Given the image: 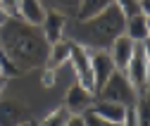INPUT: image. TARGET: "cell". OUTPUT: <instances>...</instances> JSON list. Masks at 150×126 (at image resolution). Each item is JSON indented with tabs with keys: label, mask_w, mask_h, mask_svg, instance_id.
Wrapping results in <instances>:
<instances>
[{
	"label": "cell",
	"mask_w": 150,
	"mask_h": 126,
	"mask_svg": "<svg viewBox=\"0 0 150 126\" xmlns=\"http://www.w3.org/2000/svg\"><path fill=\"white\" fill-rule=\"evenodd\" d=\"M0 45L10 64L19 71L38 67L48 57V43L43 38L41 29H33L19 19H7V24L0 29Z\"/></svg>",
	"instance_id": "cell-1"
},
{
	"label": "cell",
	"mask_w": 150,
	"mask_h": 126,
	"mask_svg": "<svg viewBox=\"0 0 150 126\" xmlns=\"http://www.w3.org/2000/svg\"><path fill=\"white\" fill-rule=\"evenodd\" d=\"M124 14L119 10V3H112L110 0V5L98 14V17H93V19L88 22H76V41H71V43H76L81 48L91 45V48H110L112 43H115L119 36H124Z\"/></svg>",
	"instance_id": "cell-2"
},
{
	"label": "cell",
	"mask_w": 150,
	"mask_h": 126,
	"mask_svg": "<svg viewBox=\"0 0 150 126\" xmlns=\"http://www.w3.org/2000/svg\"><path fill=\"white\" fill-rule=\"evenodd\" d=\"M124 76L138 98L148 95V43H136L134 55L124 69Z\"/></svg>",
	"instance_id": "cell-3"
},
{
	"label": "cell",
	"mask_w": 150,
	"mask_h": 126,
	"mask_svg": "<svg viewBox=\"0 0 150 126\" xmlns=\"http://www.w3.org/2000/svg\"><path fill=\"white\" fill-rule=\"evenodd\" d=\"M98 95H100V100L122 105V107H126V110L136 107V102H138V95H136L134 88H131V83L126 81L124 71H115V74L110 76V81L100 88Z\"/></svg>",
	"instance_id": "cell-4"
},
{
	"label": "cell",
	"mask_w": 150,
	"mask_h": 126,
	"mask_svg": "<svg viewBox=\"0 0 150 126\" xmlns=\"http://www.w3.org/2000/svg\"><path fill=\"white\" fill-rule=\"evenodd\" d=\"M69 62H71V69H74V76H76V83L88 88L93 93V71H91V52H88V48H81L76 43H71Z\"/></svg>",
	"instance_id": "cell-5"
},
{
	"label": "cell",
	"mask_w": 150,
	"mask_h": 126,
	"mask_svg": "<svg viewBox=\"0 0 150 126\" xmlns=\"http://www.w3.org/2000/svg\"><path fill=\"white\" fill-rule=\"evenodd\" d=\"M93 105H96V95H93L88 88H83V86H79L76 81H74L69 86V91H67V98H64L62 107L71 117H81V114H86L91 110Z\"/></svg>",
	"instance_id": "cell-6"
},
{
	"label": "cell",
	"mask_w": 150,
	"mask_h": 126,
	"mask_svg": "<svg viewBox=\"0 0 150 126\" xmlns=\"http://www.w3.org/2000/svg\"><path fill=\"white\" fill-rule=\"evenodd\" d=\"M91 71H93V93H100V88L110 81V76L115 74V64H112L110 55L105 50H98V52H93L91 55Z\"/></svg>",
	"instance_id": "cell-7"
},
{
	"label": "cell",
	"mask_w": 150,
	"mask_h": 126,
	"mask_svg": "<svg viewBox=\"0 0 150 126\" xmlns=\"http://www.w3.org/2000/svg\"><path fill=\"white\" fill-rule=\"evenodd\" d=\"M64 31H67V19L57 12H45V19L41 24V33L48 45H55L64 38Z\"/></svg>",
	"instance_id": "cell-8"
},
{
	"label": "cell",
	"mask_w": 150,
	"mask_h": 126,
	"mask_svg": "<svg viewBox=\"0 0 150 126\" xmlns=\"http://www.w3.org/2000/svg\"><path fill=\"white\" fill-rule=\"evenodd\" d=\"M134 48H136L134 41H129L126 36H119V38L112 43L105 52L110 55V60H112V64H115V69H117V71H124L126 64H129V60H131V55H134Z\"/></svg>",
	"instance_id": "cell-9"
},
{
	"label": "cell",
	"mask_w": 150,
	"mask_h": 126,
	"mask_svg": "<svg viewBox=\"0 0 150 126\" xmlns=\"http://www.w3.org/2000/svg\"><path fill=\"white\" fill-rule=\"evenodd\" d=\"M26 124V107L19 100H0V126H22Z\"/></svg>",
	"instance_id": "cell-10"
},
{
	"label": "cell",
	"mask_w": 150,
	"mask_h": 126,
	"mask_svg": "<svg viewBox=\"0 0 150 126\" xmlns=\"http://www.w3.org/2000/svg\"><path fill=\"white\" fill-rule=\"evenodd\" d=\"M124 36L134 43H148L150 36V14H136L129 17L124 24Z\"/></svg>",
	"instance_id": "cell-11"
},
{
	"label": "cell",
	"mask_w": 150,
	"mask_h": 126,
	"mask_svg": "<svg viewBox=\"0 0 150 126\" xmlns=\"http://www.w3.org/2000/svg\"><path fill=\"white\" fill-rule=\"evenodd\" d=\"M88 112H93L96 117H100V119H105L110 124L122 126L124 124V117H126V107L115 105V102H105V100H96V105H93Z\"/></svg>",
	"instance_id": "cell-12"
},
{
	"label": "cell",
	"mask_w": 150,
	"mask_h": 126,
	"mask_svg": "<svg viewBox=\"0 0 150 126\" xmlns=\"http://www.w3.org/2000/svg\"><path fill=\"white\" fill-rule=\"evenodd\" d=\"M45 5L38 3V0H22L19 3V14H22V22L33 26V29H38L45 19Z\"/></svg>",
	"instance_id": "cell-13"
},
{
	"label": "cell",
	"mask_w": 150,
	"mask_h": 126,
	"mask_svg": "<svg viewBox=\"0 0 150 126\" xmlns=\"http://www.w3.org/2000/svg\"><path fill=\"white\" fill-rule=\"evenodd\" d=\"M69 50H71V41H60V43H55V45H50L48 48V57H45V64H48V69H57V67H62L64 62H69Z\"/></svg>",
	"instance_id": "cell-14"
},
{
	"label": "cell",
	"mask_w": 150,
	"mask_h": 126,
	"mask_svg": "<svg viewBox=\"0 0 150 126\" xmlns=\"http://www.w3.org/2000/svg\"><path fill=\"white\" fill-rule=\"evenodd\" d=\"M107 5H110V0H81L76 22H88V19H93V17H98Z\"/></svg>",
	"instance_id": "cell-15"
},
{
	"label": "cell",
	"mask_w": 150,
	"mask_h": 126,
	"mask_svg": "<svg viewBox=\"0 0 150 126\" xmlns=\"http://www.w3.org/2000/svg\"><path fill=\"white\" fill-rule=\"evenodd\" d=\"M48 12H57L62 14L64 19L67 17H76L79 14V5H81V0H60V3H43Z\"/></svg>",
	"instance_id": "cell-16"
},
{
	"label": "cell",
	"mask_w": 150,
	"mask_h": 126,
	"mask_svg": "<svg viewBox=\"0 0 150 126\" xmlns=\"http://www.w3.org/2000/svg\"><path fill=\"white\" fill-rule=\"evenodd\" d=\"M148 3H138V0H119V10L124 14V19L129 17H136V14H148Z\"/></svg>",
	"instance_id": "cell-17"
},
{
	"label": "cell",
	"mask_w": 150,
	"mask_h": 126,
	"mask_svg": "<svg viewBox=\"0 0 150 126\" xmlns=\"http://www.w3.org/2000/svg\"><path fill=\"white\" fill-rule=\"evenodd\" d=\"M69 117H71V114L64 110V107H55L50 114H45V117H43V121H41L38 126H67Z\"/></svg>",
	"instance_id": "cell-18"
},
{
	"label": "cell",
	"mask_w": 150,
	"mask_h": 126,
	"mask_svg": "<svg viewBox=\"0 0 150 126\" xmlns=\"http://www.w3.org/2000/svg\"><path fill=\"white\" fill-rule=\"evenodd\" d=\"M0 10L5 12V17H7V19H19V22H22V14H19V3H17V0H3V3H0Z\"/></svg>",
	"instance_id": "cell-19"
},
{
	"label": "cell",
	"mask_w": 150,
	"mask_h": 126,
	"mask_svg": "<svg viewBox=\"0 0 150 126\" xmlns=\"http://www.w3.org/2000/svg\"><path fill=\"white\" fill-rule=\"evenodd\" d=\"M81 117H83V124H86V126H117V124H110V121L96 117L93 112H86V114H81Z\"/></svg>",
	"instance_id": "cell-20"
},
{
	"label": "cell",
	"mask_w": 150,
	"mask_h": 126,
	"mask_svg": "<svg viewBox=\"0 0 150 126\" xmlns=\"http://www.w3.org/2000/svg\"><path fill=\"white\" fill-rule=\"evenodd\" d=\"M122 126H138V117H136V107L126 110V117H124V124Z\"/></svg>",
	"instance_id": "cell-21"
},
{
	"label": "cell",
	"mask_w": 150,
	"mask_h": 126,
	"mask_svg": "<svg viewBox=\"0 0 150 126\" xmlns=\"http://www.w3.org/2000/svg\"><path fill=\"white\" fill-rule=\"evenodd\" d=\"M41 81H43V86H45V88H50V86L55 83V71H52V69H45V74H43V79H41Z\"/></svg>",
	"instance_id": "cell-22"
},
{
	"label": "cell",
	"mask_w": 150,
	"mask_h": 126,
	"mask_svg": "<svg viewBox=\"0 0 150 126\" xmlns=\"http://www.w3.org/2000/svg\"><path fill=\"white\" fill-rule=\"evenodd\" d=\"M67 126H86V124H83V117H69Z\"/></svg>",
	"instance_id": "cell-23"
},
{
	"label": "cell",
	"mask_w": 150,
	"mask_h": 126,
	"mask_svg": "<svg viewBox=\"0 0 150 126\" xmlns=\"http://www.w3.org/2000/svg\"><path fill=\"white\" fill-rule=\"evenodd\" d=\"M5 24H7V17H5V12H3V10H0V29H3Z\"/></svg>",
	"instance_id": "cell-24"
},
{
	"label": "cell",
	"mask_w": 150,
	"mask_h": 126,
	"mask_svg": "<svg viewBox=\"0 0 150 126\" xmlns=\"http://www.w3.org/2000/svg\"><path fill=\"white\" fill-rule=\"evenodd\" d=\"M3 88H5V76H0V93H3Z\"/></svg>",
	"instance_id": "cell-25"
},
{
	"label": "cell",
	"mask_w": 150,
	"mask_h": 126,
	"mask_svg": "<svg viewBox=\"0 0 150 126\" xmlns=\"http://www.w3.org/2000/svg\"><path fill=\"white\" fill-rule=\"evenodd\" d=\"M22 126H31V121H26V124H22Z\"/></svg>",
	"instance_id": "cell-26"
},
{
	"label": "cell",
	"mask_w": 150,
	"mask_h": 126,
	"mask_svg": "<svg viewBox=\"0 0 150 126\" xmlns=\"http://www.w3.org/2000/svg\"><path fill=\"white\" fill-rule=\"evenodd\" d=\"M31 126H38V124H31Z\"/></svg>",
	"instance_id": "cell-27"
}]
</instances>
